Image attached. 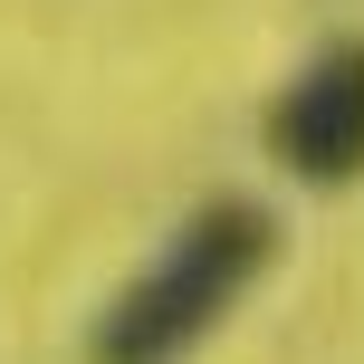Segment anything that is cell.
Instances as JSON below:
<instances>
[{"label":"cell","mask_w":364,"mask_h":364,"mask_svg":"<svg viewBox=\"0 0 364 364\" xmlns=\"http://www.w3.org/2000/svg\"><path fill=\"white\" fill-rule=\"evenodd\" d=\"M259 144L288 182L346 192L364 182V38H326L259 115Z\"/></svg>","instance_id":"cell-2"},{"label":"cell","mask_w":364,"mask_h":364,"mask_svg":"<svg viewBox=\"0 0 364 364\" xmlns=\"http://www.w3.org/2000/svg\"><path fill=\"white\" fill-rule=\"evenodd\" d=\"M269 259H278V211L259 192H211L201 211H182L164 259L106 297V316L87 326V364H192L269 278Z\"/></svg>","instance_id":"cell-1"}]
</instances>
